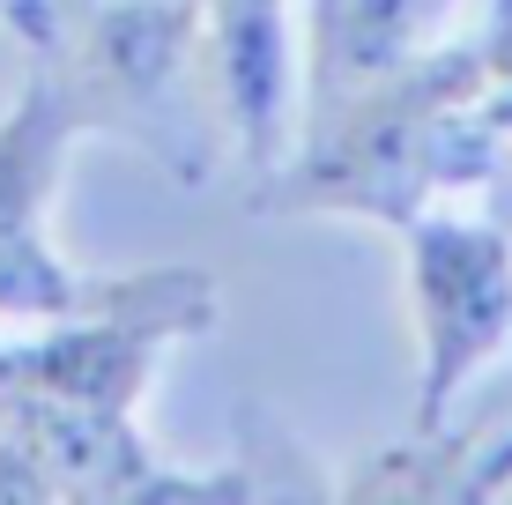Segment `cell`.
Masks as SVG:
<instances>
[{"mask_svg": "<svg viewBox=\"0 0 512 505\" xmlns=\"http://www.w3.org/2000/svg\"><path fill=\"white\" fill-rule=\"evenodd\" d=\"M416 327H423V424L453 402L512 335V246L475 223H416Z\"/></svg>", "mask_w": 512, "mask_h": 505, "instance_id": "6da1fadb", "label": "cell"}, {"mask_svg": "<svg viewBox=\"0 0 512 505\" xmlns=\"http://www.w3.org/2000/svg\"><path fill=\"white\" fill-rule=\"evenodd\" d=\"M15 8H23V0H0V15H15Z\"/></svg>", "mask_w": 512, "mask_h": 505, "instance_id": "7a4b0ae2", "label": "cell"}]
</instances>
